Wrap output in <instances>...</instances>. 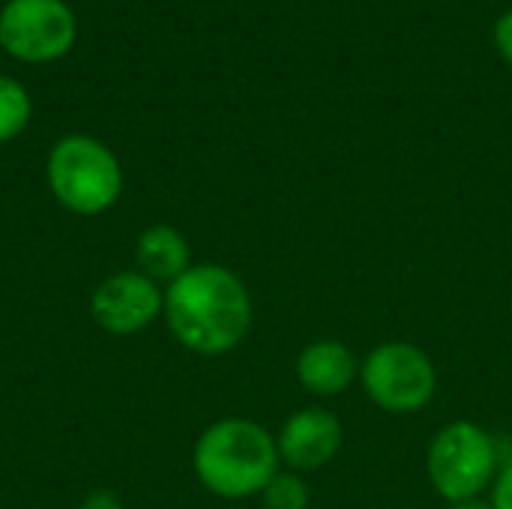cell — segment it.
Wrapping results in <instances>:
<instances>
[{
	"mask_svg": "<svg viewBox=\"0 0 512 509\" xmlns=\"http://www.w3.org/2000/svg\"><path fill=\"white\" fill-rule=\"evenodd\" d=\"M495 42H498V51L504 54V60L512 63V9L501 15V21L495 27Z\"/></svg>",
	"mask_w": 512,
	"mask_h": 509,
	"instance_id": "14",
	"label": "cell"
},
{
	"mask_svg": "<svg viewBox=\"0 0 512 509\" xmlns=\"http://www.w3.org/2000/svg\"><path fill=\"white\" fill-rule=\"evenodd\" d=\"M279 459L294 471H315L336 459L342 450V423L336 414L321 408L297 411L285 420L276 435Z\"/></svg>",
	"mask_w": 512,
	"mask_h": 509,
	"instance_id": "8",
	"label": "cell"
},
{
	"mask_svg": "<svg viewBox=\"0 0 512 509\" xmlns=\"http://www.w3.org/2000/svg\"><path fill=\"white\" fill-rule=\"evenodd\" d=\"M360 375L357 357L336 339L312 342L297 357V381L315 396H339Z\"/></svg>",
	"mask_w": 512,
	"mask_h": 509,
	"instance_id": "9",
	"label": "cell"
},
{
	"mask_svg": "<svg viewBox=\"0 0 512 509\" xmlns=\"http://www.w3.org/2000/svg\"><path fill=\"white\" fill-rule=\"evenodd\" d=\"M426 468L432 489L444 501L471 504L495 480L498 447L483 426L456 420L432 438Z\"/></svg>",
	"mask_w": 512,
	"mask_h": 509,
	"instance_id": "4",
	"label": "cell"
},
{
	"mask_svg": "<svg viewBox=\"0 0 512 509\" xmlns=\"http://www.w3.org/2000/svg\"><path fill=\"white\" fill-rule=\"evenodd\" d=\"M135 261L144 276H150L153 282L171 285L192 267V249H189V240L177 228L150 225L147 231H141L135 243Z\"/></svg>",
	"mask_w": 512,
	"mask_h": 509,
	"instance_id": "10",
	"label": "cell"
},
{
	"mask_svg": "<svg viewBox=\"0 0 512 509\" xmlns=\"http://www.w3.org/2000/svg\"><path fill=\"white\" fill-rule=\"evenodd\" d=\"M450 509H492L489 504H480V501H471V504H453Z\"/></svg>",
	"mask_w": 512,
	"mask_h": 509,
	"instance_id": "16",
	"label": "cell"
},
{
	"mask_svg": "<svg viewBox=\"0 0 512 509\" xmlns=\"http://www.w3.org/2000/svg\"><path fill=\"white\" fill-rule=\"evenodd\" d=\"M171 336L201 357L234 351L252 327V297L222 264H192L165 291L162 309Z\"/></svg>",
	"mask_w": 512,
	"mask_h": 509,
	"instance_id": "1",
	"label": "cell"
},
{
	"mask_svg": "<svg viewBox=\"0 0 512 509\" xmlns=\"http://www.w3.org/2000/svg\"><path fill=\"white\" fill-rule=\"evenodd\" d=\"M27 120H30V96H27V90L15 78L0 75V144L21 135Z\"/></svg>",
	"mask_w": 512,
	"mask_h": 509,
	"instance_id": "11",
	"label": "cell"
},
{
	"mask_svg": "<svg viewBox=\"0 0 512 509\" xmlns=\"http://www.w3.org/2000/svg\"><path fill=\"white\" fill-rule=\"evenodd\" d=\"M264 509H306L309 507V489L297 474H276L267 489L261 492Z\"/></svg>",
	"mask_w": 512,
	"mask_h": 509,
	"instance_id": "12",
	"label": "cell"
},
{
	"mask_svg": "<svg viewBox=\"0 0 512 509\" xmlns=\"http://www.w3.org/2000/svg\"><path fill=\"white\" fill-rule=\"evenodd\" d=\"M492 509H512V465H507L492 489Z\"/></svg>",
	"mask_w": 512,
	"mask_h": 509,
	"instance_id": "13",
	"label": "cell"
},
{
	"mask_svg": "<svg viewBox=\"0 0 512 509\" xmlns=\"http://www.w3.org/2000/svg\"><path fill=\"white\" fill-rule=\"evenodd\" d=\"M81 509H123V504H120V498H117L114 492L96 489V492H90V495L81 501Z\"/></svg>",
	"mask_w": 512,
	"mask_h": 509,
	"instance_id": "15",
	"label": "cell"
},
{
	"mask_svg": "<svg viewBox=\"0 0 512 509\" xmlns=\"http://www.w3.org/2000/svg\"><path fill=\"white\" fill-rule=\"evenodd\" d=\"M366 396L390 414L423 411L438 390V372L426 351L408 342L378 345L360 366Z\"/></svg>",
	"mask_w": 512,
	"mask_h": 509,
	"instance_id": "5",
	"label": "cell"
},
{
	"mask_svg": "<svg viewBox=\"0 0 512 509\" xmlns=\"http://www.w3.org/2000/svg\"><path fill=\"white\" fill-rule=\"evenodd\" d=\"M75 42V15L63 0H9L0 12V45L27 63L63 57Z\"/></svg>",
	"mask_w": 512,
	"mask_h": 509,
	"instance_id": "6",
	"label": "cell"
},
{
	"mask_svg": "<svg viewBox=\"0 0 512 509\" xmlns=\"http://www.w3.org/2000/svg\"><path fill=\"white\" fill-rule=\"evenodd\" d=\"M165 309V291L141 270L108 276L90 297L93 321L114 336H135L147 330Z\"/></svg>",
	"mask_w": 512,
	"mask_h": 509,
	"instance_id": "7",
	"label": "cell"
},
{
	"mask_svg": "<svg viewBox=\"0 0 512 509\" xmlns=\"http://www.w3.org/2000/svg\"><path fill=\"white\" fill-rule=\"evenodd\" d=\"M192 468L207 492L240 501L261 495L279 474V447L264 426L231 417L201 432Z\"/></svg>",
	"mask_w": 512,
	"mask_h": 509,
	"instance_id": "2",
	"label": "cell"
},
{
	"mask_svg": "<svg viewBox=\"0 0 512 509\" xmlns=\"http://www.w3.org/2000/svg\"><path fill=\"white\" fill-rule=\"evenodd\" d=\"M51 195L75 216H99L111 210L123 192L117 156L90 135H66L54 144L48 165Z\"/></svg>",
	"mask_w": 512,
	"mask_h": 509,
	"instance_id": "3",
	"label": "cell"
}]
</instances>
